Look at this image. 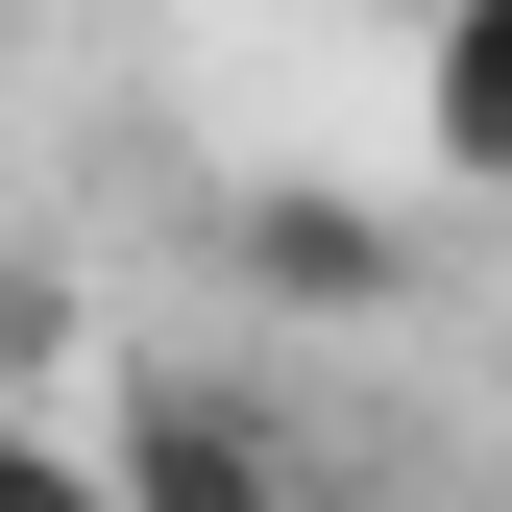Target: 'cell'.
<instances>
[{"instance_id":"cell-1","label":"cell","mask_w":512,"mask_h":512,"mask_svg":"<svg viewBox=\"0 0 512 512\" xmlns=\"http://www.w3.org/2000/svg\"><path fill=\"white\" fill-rule=\"evenodd\" d=\"M74 464H98V512H317L293 415H269V391H220V366L122 391V439H74Z\"/></svg>"},{"instance_id":"cell-2","label":"cell","mask_w":512,"mask_h":512,"mask_svg":"<svg viewBox=\"0 0 512 512\" xmlns=\"http://www.w3.org/2000/svg\"><path fill=\"white\" fill-rule=\"evenodd\" d=\"M391 269H415L391 220H244V293H293V317H391Z\"/></svg>"},{"instance_id":"cell-3","label":"cell","mask_w":512,"mask_h":512,"mask_svg":"<svg viewBox=\"0 0 512 512\" xmlns=\"http://www.w3.org/2000/svg\"><path fill=\"white\" fill-rule=\"evenodd\" d=\"M0 512H98V464H74L49 415H0Z\"/></svg>"}]
</instances>
